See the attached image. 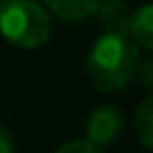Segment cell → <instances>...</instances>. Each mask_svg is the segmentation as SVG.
<instances>
[{
	"instance_id": "6da1fadb",
	"label": "cell",
	"mask_w": 153,
	"mask_h": 153,
	"mask_svg": "<svg viewBox=\"0 0 153 153\" xmlns=\"http://www.w3.org/2000/svg\"><path fill=\"white\" fill-rule=\"evenodd\" d=\"M140 49L128 33H100L87 54V69L92 84L100 92H120L135 82Z\"/></svg>"
},
{
	"instance_id": "7a4b0ae2",
	"label": "cell",
	"mask_w": 153,
	"mask_h": 153,
	"mask_svg": "<svg viewBox=\"0 0 153 153\" xmlns=\"http://www.w3.org/2000/svg\"><path fill=\"white\" fill-rule=\"evenodd\" d=\"M0 36L23 51L41 49L51 38V16L36 0H5L0 5Z\"/></svg>"
},
{
	"instance_id": "3957f363",
	"label": "cell",
	"mask_w": 153,
	"mask_h": 153,
	"mask_svg": "<svg viewBox=\"0 0 153 153\" xmlns=\"http://www.w3.org/2000/svg\"><path fill=\"white\" fill-rule=\"evenodd\" d=\"M123 133V112L115 105H100L84 120V140L97 148L115 143Z\"/></svg>"
},
{
	"instance_id": "277c9868",
	"label": "cell",
	"mask_w": 153,
	"mask_h": 153,
	"mask_svg": "<svg viewBox=\"0 0 153 153\" xmlns=\"http://www.w3.org/2000/svg\"><path fill=\"white\" fill-rule=\"evenodd\" d=\"M128 36L135 41L138 49H146L153 54V3H143L130 13Z\"/></svg>"
},
{
	"instance_id": "5b68a950",
	"label": "cell",
	"mask_w": 153,
	"mask_h": 153,
	"mask_svg": "<svg viewBox=\"0 0 153 153\" xmlns=\"http://www.w3.org/2000/svg\"><path fill=\"white\" fill-rule=\"evenodd\" d=\"M102 0H44V8L49 16H56L59 21H84L94 16Z\"/></svg>"
},
{
	"instance_id": "8992f818",
	"label": "cell",
	"mask_w": 153,
	"mask_h": 153,
	"mask_svg": "<svg viewBox=\"0 0 153 153\" xmlns=\"http://www.w3.org/2000/svg\"><path fill=\"white\" fill-rule=\"evenodd\" d=\"M130 8L125 0H102L97 8L100 23H102V33H128L130 26Z\"/></svg>"
},
{
	"instance_id": "52a82bcc",
	"label": "cell",
	"mask_w": 153,
	"mask_h": 153,
	"mask_svg": "<svg viewBox=\"0 0 153 153\" xmlns=\"http://www.w3.org/2000/svg\"><path fill=\"white\" fill-rule=\"evenodd\" d=\"M133 128H135V135L140 140V146L153 151V92L146 94V100L138 105L135 117H133Z\"/></svg>"
},
{
	"instance_id": "ba28073f",
	"label": "cell",
	"mask_w": 153,
	"mask_h": 153,
	"mask_svg": "<svg viewBox=\"0 0 153 153\" xmlns=\"http://www.w3.org/2000/svg\"><path fill=\"white\" fill-rule=\"evenodd\" d=\"M56 153H105V151L97 148V146H92V143H87L84 138H74V140L61 143L56 148Z\"/></svg>"
},
{
	"instance_id": "9c48e42d",
	"label": "cell",
	"mask_w": 153,
	"mask_h": 153,
	"mask_svg": "<svg viewBox=\"0 0 153 153\" xmlns=\"http://www.w3.org/2000/svg\"><path fill=\"white\" fill-rule=\"evenodd\" d=\"M135 79L140 82V87H146V89H148V94L153 92V54H151V56H146V59H140Z\"/></svg>"
},
{
	"instance_id": "30bf717a",
	"label": "cell",
	"mask_w": 153,
	"mask_h": 153,
	"mask_svg": "<svg viewBox=\"0 0 153 153\" xmlns=\"http://www.w3.org/2000/svg\"><path fill=\"white\" fill-rule=\"evenodd\" d=\"M0 153H16V143H13V135L3 123H0Z\"/></svg>"
},
{
	"instance_id": "8fae6325",
	"label": "cell",
	"mask_w": 153,
	"mask_h": 153,
	"mask_svg": "<svg viewBox=\"0 0 153 153\" xmlns=\"http://www.w3.org/2000/svg\"><path fill=\"white\" fill-rule=\"evenodd\" d=\"M3 3H5V0H3Z\"/></svg>"
}]
</instances>
